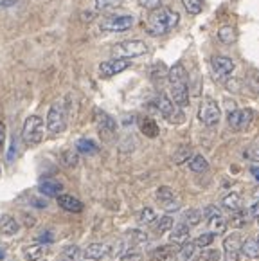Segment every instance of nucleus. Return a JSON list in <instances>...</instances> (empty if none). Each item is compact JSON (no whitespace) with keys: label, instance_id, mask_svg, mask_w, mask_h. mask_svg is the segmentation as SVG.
<instances>
[{"label":"nucleus","instance_id":"obj_21","mask_svg":"<svg viewBox=\"0 0 259 261\" xmlns=\"http://www.w3.org/2000/svg\"><path fill=\"white\" fill-rule=\"evenodd\" d=\"M187 238H189V225H186V223H176V225H173L171 229V236H169V240H171V243H184L187 242Z\"/></svg>","mask_w":259,"mask_h":261},{"label":"nucleus","instance_id":"obj_13","mask_svg":"<svg viewBox=\"0 0 259 261\" xmlns=\"http://www.w3.org/2000/svg\"><path fill=\"white\" fill-rule=\"evenodd\" d=\"M171 101L180 108L189 105V89H187V81H176V83H171Z\"/></svg>","mask_w":259,"mask_h":261},{"label":"nucleus","instance_id":"obj_10","mask_svg":"<svg viewBox=\"0 0 259 261\" xmlns=\"http://www.w3.org/2000/svg\"><path fill=\"white\" fill-rule=\"evenodd\" d=\"M211 69H213V74L218 80H225V77L234 72L236 65H234L232 60L227 56H214L213 60H211Z\"/></svg>","mask_w":259,"mask_h":261},{"label":"nucleus","instance_id":"obj_50","mask_svg":"<svg viewBox=\"0 0 259 261\" xmlns=\"http://www.w3.org/2000/svg\"><path fill=\"white\" fill-rule=\"evenodd\" d=\"M4 139H6V124L0 121V144L4 142Z\"/></svg>","mask_w":259,"mask_h":261},{"label":"nucleus","instance_id":"obj_11","mask_svg":"<svg viewBox=\"0 0 259 261\" xmlns=\"http://www.w3.org/2000/svg\"><path fill=\"white\" fill-rule=\"evenodd\" d=\"M130 65H132L130 60H124V58H114V60H108V62L101 63L99 74H101V77H112V76H115V74L126 70Z\"/></svg>","mask_w":259,"mask_h":261},{"label":"nucleus","instance_id":"obj_14","mask_svg":"<svg viewBox=\"0 0 259 261\" xmlns=\"http://www.w3.org/2000/svg\"><path fill=\"white\" fill-rule=\"evenodd\" d=\"M58 205H60L63 211H69V213H81L85 209L83 202L77 200L76 196H70V195L58 196Z\"/></svg>","mask_w":259,"mask_h":261},{"label":"nucleus","instance_id":"obj_46","mask_svg":"<svg viewBox=\"0 0 259 261\" xmlns=\"http://www.w3.org/2000/svg\"><path fill=\"white\" fill-rule=\"evenodd\" d=\"M178 200H173V202H168V204H164V209L168 213H171V211H178Z\"/></svg>","mask_w":259,"mask_h":261},{"label":"nucleus","instance_id":"obj_43","mask_svg":"<svg viewBox=\"0 0 259 261\" xmlns=\"http://www.w3.org/2000/svg\"><path fill=\"white\" fill-rule=\"evenodd\" d=\"M151 76H153V80H160V77L168 76V70H166L164 63H157V65L153 67V70H151Z\"/></svg>","mask_w":259,"mask_h":261},{"label":"nucleus","instance_id":"obj_5","mask_svg":"<svg viewBox=\"0 0 259 261\" xmlns=\"http://www.w3.org/2000/svg\"><path fill=\"white\" fill-rule=\"evenodd\" d=\"M157 108H159V112L162 114V117H164V119H168L169 123H173V124L184 123L182 110H180V108H176L175 103H173V101L169 99L166 94H160V96L157 97Z\"/></svg>","mask_w":259,"mask_h":261},{"label":"nucleus","instance_id":"obj_35","mask_svg":"<svg viewBox=\"0 0 259 261\" xmlns=\"http://www.w3.org/2000/svg\"><path fill=\"white\" fill-rule=\"evenodd\" d=\"M63 256L69 261H81L83 259V250H81L77 245H69V247H65Z\"/></svg>","mask_w":259,"mask_h":261},{"label":"nucleus","instance_id":"obj_7","mask_svg":"<svg viewBox=\"0 0 259 261\" xmlns=\"http://www.w3.org/2000/svg\"><path fill=\"white\" fill-rule=\"evenodd\" d=\"M135 23V18L132 15H114V16H107L101 22V29L103 31H110V33H122L132 29Z\"/></svg>","mask_w":259,"mask_h":261},{"label":"nucleus","instance_id":"obj_27","mask_svg":"<svg viewBox=\"0 0 259 261\" xmlns=\"http://www.w3.org/2000/svg\"><path fill=\"white\" fill-rule=\"evenodd\" d=\"M194 249H196V245H194V242H184L182 247H180L178 250H176V259L178 261H189L191 257H193L194 254Z\"/></svg>","mask_w":259,"mask_h":261},{"label":"nucleus","instance_id":"obj_9","mask_svg":"<svg viewBox=\"0 0 259 261\" xmlns=\"http://www.w3.org/2000/svg\"><path fill=\"white\" fill-rule=\"evenodd\" d=\"M95 124H97V130H99L103 139H112L115 135V132H117V123L107 112H95Z\"/></svg>","mask_w":259,"mask_h":261},{"label":"nucleus","instance_id":"obj_39","mask_svg":"<svg viewBox=\"0 0 259 261\" xmlns=\"http://www.w3.org/2000/svg\"><path fill=\"white\" fill-rule=\"evenodd\" d=\"M243 157L250 159V161H254V162H259V139H257V141L252 142L250 146H248L247 150H245Z\"/></svg>","mask_w":259,"mask_h":261},{"label":"nucleus","instance_id":"obj_16","mask_svg":"<svg viewBox=\"0 0 259 261\" xmlns=\"http://www.w3.org/2000/svg\"><path fill=\"white\" fill-rule=\"evenodd\" d=\"M18 222L11 215L0 216V234L2 236H13L18 232Z\"/></svg>","mask_w":259,"mask_h":261},{"label":"nucleus","instance_id":"obj_38","mask_svg":"<svg viewBox=\"0 0 259 261\" xmlns=\"http://www.w3.org/2000/svg\"><path fill=\"white\" fill-rule=\"evenodd\" d=\"M187 159H191V148L189 146H180L178 150L175 151V155H173V162H175V164H184Z\"/></svg>","mask_w":259,"mask_h":261},{"label":"nucleus","instance_id":"obj_12","mask_svg":"<svg viewBox=\"0 0 259 261\" xmlns=\"http://www.w3.org/2000/svg\"><path fill=\"white\" fill-rule=\"evenodd\" d=\"M225 261H238L241 254V238L238 232H232L230 236L223 240Z\"/></svg>","mask_w":259,"mask_h":261},{"label":"nucleus","instance_id":"obj_44","mask_svg":"<svg viewBox=\"0 0 259 261\" xmlns=\"http://www.w3.org/2000/svg\"><path fill=\"white\" fill-rule=\"evenodd\" d=\"M137 2L141 8L148 9V11H153V9L160 8V2H162V0H137Z\"/></svg>","mask_w":259,"mask_h":261},{"label":"nucleus","instance_id":"obj_34","mask_svg":"<svg viewBox=\"0 0 259 261\" xmlns=\"http://www.w3.org/2000/svg\"><path fill=\"white\" fill-rule=\"evenodd\" d=\"M153 222H157V213L151 207H144L139 213V223L141 225H151Z\"/></svg>","mask_w":259,"mask_h":261},{"label":"nucleus","instance_id":"obj_1","mask_svg":"<svg viewBox=\"0 0 259 261\" xmlns=\"http://www.w3.org/2000/svg\"><path fill=\"white\" fill-rule=\"evenodd\" d=\"M180 22V15L169 8H157L151 11L146 22V31L151 36H162L175 29Z\"/></svg>","mask_w":259,"mask_h":261},{"label":"nucleus","instance_id":"obj_17","mask_svg":"<svg viewBox=\"0 0 259 261\" xmlns=\"http://www.w3.org/2000/svg\"><path fill=\"white\" fill-rule=\"evenodd\" d=\"M176 247L175 245H164V247H159L151 252V257L149 261H171L173 257L176 256Z\"/></svg>","mask_w":259,"mask_h":261},{"label":"nucleus","instance_id":"obj_41","mask_svg":"<svg viewBox=\"0 0 259 261\" xmlns=\"http://www.w3.org/2000/svg\"><path fill=\"white\" fill-rule=\"evenodd\" d=\"M214 236L216 234H213V232H203V234H200L198 238L194 240V245L196 247H209L211 243L214 242Z\"/></svg>","mask_w":259,"mask_h":261},{"label":"nucleus","instance_id":"obj_4","mask_svg":"<svg viewBox=\"0 0 259 261\" xmlns=\"http://www.w3.org/2000/svg\"><path fill=\"white\" fill-rule=\"evenodd\" d=\"M146 53H148V45L141 40H126V42H121L112 47V54L115 58H124V60L144 56Z\"/></svg>","mask_w":259,"mask_h":261},{"label":"nucleus","instance_id":"obj_37","mask_svg":"<svg viewBox=\"0 0 259 261\" xmlns=\"http://www.w3.org/2000/svg\"><path fill=\"white\" fill-rule=\"evenodd\" d=\"M227 222H229L234 229H241V227L247 225V215H245L243 209H241V211L232 213V215H230V220H227Z\"/></svg>","mask_w":259,"mask_h":261},{"label":"nucleus","instance_id":"obj_53","mask_svg":"<svg viewBox=\"0 0 259 261\" xmlns=\"http://www.w3.org/2000/svg\"><path fill=\"white\" fill-rule=\"evenodd\" d=\"M254 196H259V189H255L254 191Z\"/></svg>","mask_w":259,"mask_h":261},{"label":"nucleus","instance_id":"obj_15","mask_svg":"<svg viewBox=\"0 0 259 261\" xmlns=\"http://www.w3.org/2000/svg\"><path fill=\"white\" fill-rule=\"evenodd\" d=\"M107 254H108V245H105V243H90V245L83 250L85 259H92V261L103 259Z\"/></svg>","mask_w":259,"mask_h":261},{"label":"nucleus","instance_id":"obj_31","mask_svg":"<svg viewBox=\"0 0 259 261\" xmlns=\"http://www.w3.org/2000/svg\"><path fill=\"white\" fill-rule=\"evenodd\" d=\"M157 200L164 205V204H168V202L176 200V195H175V191H173L171 188H168V186H162V188L157 189Z\"/></svg>","mask_w":259,"mask_h":261},{"label":"nucleus","instance_id":"obj_24","mask_svg":"<svg viewBox=\"0 0 259 261\" xmlns=\"http://www.w3.org/2000/svg\"><path fill=\"white\" fill-rule=\"evenodd\" d=\"M207 223H209V229L213 234H223L225 230H227V225H229V222L221 215L213 216L211 220H207Z\"/></svg>","mask_w":259,"mask_h":261},{"label":"nucleus","instance_id":"obj_2","mask_svg":"<svg viewBox=\"0 0 259 261\" xmlns=\"http://www.w3.org/2000/svg\"><path fill=\"white\" fill-rule=\"evenodd\" d=\"M43 134H45V123L40 115H31L23 123L22 139L27 146H36L43 141Z\"/></svg>","mask_w":259,"mask_h":261},{"label":"nucleus","instance_id":"obj_49","mask_svg":"<svg viewBox=\"0 0 259 261\" xmlns=\"http://www.w3.org/2000/svg\"><path fill=\"white\" fill-rule=\"evenodd\" d=\"M18 0H0V8H9V6H15Z\"/></svg>","mask_w":259,"mask_h":261},{"label":"nucleus","instance_id":"obj_23","mask_svg":"<svg viewBox=\"0 0 259 261\" xmlns=\"http://www.w3.org/2000/svg\"><path fill=\"white\" fill-rule=\"evenodd\" d=\"M76 151L83 155H95L99 151V146L94 141H90V139H80L76 142Z\"/></svg>","mask_w":259,"mask_h":261},{"label":"nucleus","instance_id":"obj_40","mask_svg":"<svg viewBox=\"0 0 259 261\" xmlns=\"http://www.w3.org/2000/svg\"><path fill=\"white\" fill-rule=\"evenodd\" d=\"M128 240L134 243V245H137V243H146V242H148V234H146V232H142V230L134 229V230H130V232H128Z\"/></svg>","mask_w":259,"mask_h":261},{"label":"nucleus","instance_id":"obj_20","mask_svg":"<svg viewBox=\"0 0 259 261\" xmlns=\"http://www.w3.org/2000/svg\"><path fill=\"white\" fill-rule=\"evenodd\" d=\"M139 128H141L142 134H144L146 137H149V139L159 137V134H160L159 124H157L151 117H142V119L139 121Z\"/></svg>","mask_w":259,"mask_h":261},{"label":"nucleus","instance_id":"obj_54","mask_svg":"<svg viewBox=\"0 0 259 261\" xmlns=\"http://www.w3.org/2000/svg\"><path fill=\"white\" fill-rule=\"evenodd\" d=\"M2 254H4V250H0V257H2Z\"/></svg>","mask_w":259,"mask_h":261},{"label":"nucleus","instance_id":"obj_3","mask_svg":"<svg viewBox=\"0 0 259 261\" xmlns=\"http://www.w3.org/2000/svg\"><path fill=\"white\" fill-rule=\"evenodd\" d=\"M67 128V107L65 101L58 99L53 103L47 114V130L50 134H61Z\"/></svg>","mask_w":259,"mask_h":261},{"label":"nucleus","instance_id":"obj_8","mask_svg":"<svg viewBox=\"0 0 259 261\" xmlns=\"http://www.w3.org/2000/svg\"><path fill=\"white\" fill-rule=\"evenodd\" d=\"M252 121H254V112H252L250 108H240V110L234 108V110L229 112V115H227V123L236 132L247 130L252 124Z\"/></svg>","mask_w":259,"mask_h":261},{"label":"nucleus","instance_id":"obj_36","mask_svg":"<svg viewBox=\"0 0 259 261\" xmlns=\"http://www.w3.org/2000/svg\"><path fill=\"white\" fill-rule=\"evenodd\" d=\"M221 252L218 249H205L200 252V256H196L194 261H220Z\"/></svg>","mask_w":259,"mask_h":261},{"label":"nucleus","instance_id":"obj_45","mask_svg":"<svg viewBox=\"0 0 259 261\" xmlns=\"http://www.w3.org/2000/svg\"><path fill=\"white\" fill-rule=\"evenodd\" d=\"M202 215H203V218H205V220H211L213 216L220 215V209H218L216 205H207V207L202 211Z\"/></svg>","mask_w":259,"mask_h":261},{"label":"nucleus","instance_id":"obj_6","mask_svg":"<svg viewBox=\"0 0 259 261\" xmlns=\"http://www.w3.org/2000/svg\"><path fill=\"white\" fill-rule=\"evenodd\" d=\"M220 117H221V112L220 107L214 99H203L202 105L198 108V119L202 121L205 126H216L220 123Z\"/></svg>","mask_w":259,"mask_h":261},{"label":"nucleus","instance_id":"obj_52","mask_svg":"<svg viewBox=\"0 0 259 261\" xmlns=\"http://www.w3.org/2000/svg\"><path fill=\"white\" fill-rule=\"evenodd\" d=\"M83 18H85V20H92V18H94V13H90V15H88V13H85Z\"/></svg>","mask_w":259,"mask_h":261},{"label":"nucleus","instance_id":"obj_48","mask_svg":"<svg viewBox=\"0 0 259 261\" xmlns=\"http://www.w3.org/2000/svg\"><path fill=\"white\" fill-rule=\"evenodd\" d=\"M121 261H142L141 254H128V256H122Z\"/></svg>","mask_w":259,"mask_h":261},{"label":"nucleus","instance_id":"obj_28","mask_svg":"<svg viewBox=\"0 0 259 261\" xmlns=\"http://www.w3.org/2000/svg\"><path fill=\"white\" fill-rule=\"evenodd\" d=\"M202 220H203V215H202L200 209H187V211L184 213V223L189 225V227L198 225Z\"/></svg>","mask_w":259,"mask_h":261},{"label":"nucleus","instance_id":"obj_47","mask_svg":"<svg viewBox=\"0 0 259 261\" xmlns=\"http://www.w3.org/2000/svg\"><path fill=\"white\" fill-rule=\"evenodd\" d=\"M250 216L259 220V202H254V204L250 205Z\"/></svg>","mask_w":259,"mask_h":261},{"label":"nucleus","instance_id":"obj_33","mask_svg":"<svg viewBox=\"0 0 259 261\" xmlns=\"http://www.w3.org/2000/svg\"><path fill=\"white\" fill-rule=\"evenodd\" d=\"M182 6L189 15H198L203 9V0H182Z\"/></svg>","mask_w":259,"mask_h":261},{"label":"nucleus","instance_id":"obj_22","mask_svg":"<svg viewBox=\"0 0 259 261\" xmlns=\"http://www.w3.org/2000/svg\"><path fill=\"white\" fill-rule=\"evenodd\" d=\"M241 254H245L250 259H257L259 257V243L255 238H248L241 242Z\"/></svg>","mask_w":259,"mask_h":261},{"label":"nucleus","instance_id":"obj_29","mask_svg":"<svg viewBox=\"0 0 259 261\" xmlns=\"http://www.w3.org/2000/svg\"><path fill=\"white\" fill-rule=\"evenodd\" d=\"M45 250H43V245H29L23 249V256H25L27 261H38L43 257Z\"/></svg>","mask_w":259,"mask_h":261},{"label":"nucleus","instance_id":"obj_19","mask_svg":"<svg viewBox=\"0 0 259 261\" xmlns=\"http://www.w3.org/2000/svg\"><path fill=\"white\" fill-rule=\"evenodd\" d=\"M40 193L45 196H60V193L63 191V186L58 180H53V178H47V180L40 182L38 186Z\"/></svg>","mask_w":259,"mask_h":261},{"label":"nucleus","instance_id":"obj_51","mask_svg":"<svg viewBox=\"0 0 259 261\" xmlns=\"http://www.w3.org/2000/svg\"><path fill=\"white\" fill-rule=\"evenodd\" d=\"M250 173L254 175L255 180H259V168H257V166H252V168H250Z\"/></svg>","mask_w":259,"mask_h":261},{"label":"nucleus","instance_id":"obj_30","mask_svg":"<svg viewBox=\"0 0 259 261\" xmlns=\"http://www.w3.org/2000/svg\"><path fill=\"white\" fill-rule=\"evenodd\" d=\"M122 2H124V0H95V9H97V11L108 13V11H114V9L121 8Z\"/></svg>","mask_w":259,"mask_h":261},{"label":"nucleus","instance_id":"obj_26","mask_svg":"<svg viewBox=\"0 0 259 261\" xmlns=\"http://www.w3.org/2000/svg\"><path fill=\"white\" fill-rule=\"evenodd\" d=\"M189 169L194 173H203L209 169V162H207V159L203 155H193L189 159Z\"/></svg>","mask_w":259,"mask_h":261},{"label":"nucleus","instance_id":"obj_42","mask_svg":"<svg viewBox=\"0 0 259 261\" xmlns=\"http://www.w3.org/2000/svg\"><path fill=\"white\" fill-rule=\"evenodd\" d=\"M63 162H65L67 166H70V168L77 166V162H80V157H77V151H65V153H63Z\"/></svg>","mask_w":259,"mask_h":261},{"label":"nucleus","instance_id":"obj_18","mask_svg":"<svg viewBox=\"0 0 259 261\" xmlns=\"http://www.w3.org/2000/svg\"><path fill=\"white\" fill-rule=\"evenodd\" d=\"M221 205L230 213L241 211V209H243V198H241V195H238V193H229V195L223 196Z\"/></svg>","mask_w":259,"mask_h":261},{"label":"nucleus","instance_id":"obj_55","mask_svg":"<svg viewBox=\"0 0 259 261\" xmlns=\"http://www.w3.org/2000/svg\"><path fill=\"white\" fill-rule=\"evenodd\" d=\"M255 240H257V243H259V234H257V236H255Z\"/></svg>","mask_w":259,"mask_h":261},{"label":"nucleus","instance_id":"obj_32","mask_svg":"<svg viewBox=\"0 0 259 261\" xmlns=\"http://www.w3.org/2000/svg\"><path fill=\"white\" fill-rule=\"evenodd\" d=\"M173 225H175V223H173V218L166 215V216H162L159 222H157L155 232H157V234H164V232H168V230L173 229Z\"/></svg>","mask_w":259,"mask_h":261},{"label":"nucleus","instance_id":"obj_25","mask_svg":"<svg viewBox=\"0 0 259 261\" xmlns=\"http://www.w3.org/2000/svg\"><path fill=\"white\" fill-rule=\"evenodd\" d=\"M218 40H220L221 43H225V45L234 43V40H236V31H234V27L221 25L220 29H218Z\"/></svg>","mask_w":259,"mask_h":261}]
</instances>
